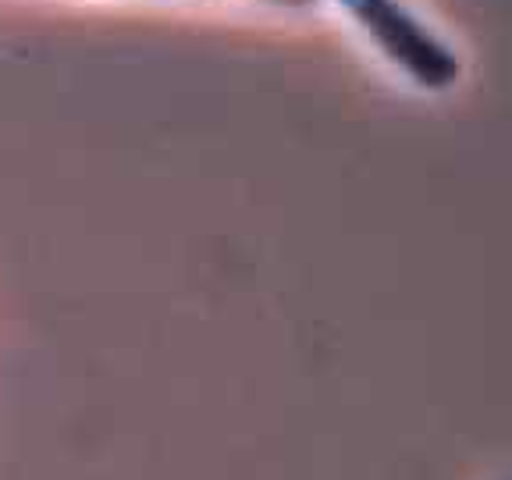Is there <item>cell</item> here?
<instances>
[{
  "label": "cell",
  "mask_w": 512,
  "mask_h": 480,
  "mask_svg": "<svg viewBox=\"0 0 512 480\" xmlns=\"http://www.w3.org/2000/svg\"><path fill=\"white\" fill-rule=\"evenodd\" d=\"M335 4L420 89L441 93V89L456 86V79L463 75L456 50L448 47L438 32L427 29L402 0H335Z\"/></svg>",
  "instance_id": "6da1fadb"
},
{
  "label": "cell",
  "mask_w": 512,
  "mask_h": 480,
  "mask_svg": "<svg viewBox=\"0 0 512 480\" xmlns=\"http://www.w3.org/2000/svg\"><path fill=\"white\" fill-rule=\"evenodd\" d=\"M278 4H310V0H278Z\"/></svg>",
  "instance_id": "7a4b0ae2"
}]
</instances>
